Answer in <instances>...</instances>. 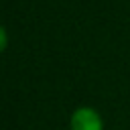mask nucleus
I'll use <instances>...</instances> for the list:
<instances>
[{
    "label": "nucleus",
    "instance_id": "1",
    "mask_svg": "<svg viewBox=\"0 0 130 130\" xmlns=\"http://www.w3.org/2000/svg\"><path fill=\"white\" fill-rule=\"evenodd\" d=\"M69 130H104L102 114L91 106H79L71 112Z\"/></svg>",
    "mask_w": 130,
    "mask_h": 130
},
{
    "label": "nucleus",
    "instance_id": "2",
    "mask_svg": "<svg viewBox=\"0 0 130 130\" xmlns=\"http://www.w3.org/2000/svg\"><path fill=\"white\" fill-rule=\"evenodd\" d=\"M0 37H2V51H4V49H6V43H8V39H6V28L0 30Z\"/></svg>",
    "mask_w": 130,
    "mask_h": 130
}]
</instances>
